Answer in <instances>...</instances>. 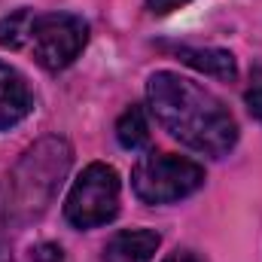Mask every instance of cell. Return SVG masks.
Listing matches in <instances>:
<instances>
[{
	"mask_svg": "<svg viewBox=\"0 0 262 262\" xmlns=\"http://www.w3.org/2000/svg\"><path fill=\"white\" fill-rule=\"evenodd\" d=\"M116 140L125 149H131V152L149 146V125H146V116H143L140 107L131 104L128 110L119 116V122H116Z\"/></svg>",
	"mask_w": 262,
	"mask_h": 262,
	"instance_id": "10",
	"label": "cell"
},
{
	"mask_svg": "<svg viewBox=\"0 0 262 262\" xmlns=\"http://www.w3.org/2000/svg\"><path fill=\"white\" fill-rule=\"evenodd\" d=\"M204 183V168L171 152H149L131 171V189L146 204H171L192 195Z\"/></svg>",
	"mask_w": 262,
	"mask_h": 262,
	"instance_id": "3",
	"label": "cell"
},
{
	"mask_svg": "<svg viewBox=\"0 0 262 262\" xmlns=\"http://www.w3.org/2000/svg\"><path fill=\"white\" fill-rule=\"evenodd\" d=\"M70 162H73V149L58 134L40 137L34 146H28L9 177L6 216L15 226L40 220L49 210L52 198L58 195L67 171H70Z\"/></svg>",
	"mask_w": 262,
	"mask_h": 262,
	"instance_id": "2",
	"label": "cell"
},
{
	"mask_svg": "<svg viewBox=\"0 0 262 262\" xmlns=\"http://www.w3.org/2000/svg\"><path fill=\"white\" fill-rule=\"evenodd\" d=\"M31 110H34V95L28 89V79L15 67L0 61V131L18 125Z\"/></svg>",
	"mask_w": 262,
	"mask_h": 262,
	"instance_id": "6",
	"label": "cell"
},
{
	"mask_svg": "<svg viewBox=\"0 0 262 262\" xmlns=\"http://www.w3.org/2000/svg\"><path fill=\"white\" fill-rule=\"evenodd\" d=\"M0 262H12V256H9V250L0 244Z\"/></svg>",
	"mask_w": 262,
	"mask_h": 262,
	"instance_id": "15",
	"label": "cell"
},
{
	"mask_svg": "<svg viewBox=\"0 0 262 262\" xmlns=\"http://www.w3.org/2000/svg\"><path fill=\"white\" fill-rule=\"evenodd\" d=\"M174 55L183 61V64L195 67L207 76H216V79H235L238 76V64H235V55L226 52V49H201V46H177Z\"/></svg>",
	"mask_w": 262,
	"mask_h": 262,
	"instance_id": "8",
	"label": "cell"
},
{
	"mask_svg": "<svg viewBox=\"0 0 262 262\" xmlns=\"http://www.w3.org/2000/svg\"><path fill=\"white\" fill-rule=\"evenodd\" d=\"M116 213H119V174L104 162H92L76 177L67 195V223L76 229H95L110 223Z\"/></svg>",
	"mask_w": 262,
	"mask_h": 262,
	"instance_id": "4",
	"label": "cell"
},
{
	"mask_svg": "<svg viewBox=\"0 0 262 262\" xmlns=\"http://www.w3.org/2000/svg\"><path fill=\"white\" fill-rule=\"evenodd\" d=\"M159 244H162V238L156 232L128 229V232H119L107 241L101 262H149L152 253L159 250Z\"/></svg>",
	"mask_w": 262,
	"mask_h": 262,
	"instance_id": "7",
	"label": "cell"
},
{
	"mask_svg": "<svg viewBox=\"0 0 262 262\" xmlns=\"http://www.w3.org/2000/svg\"><path fill=\"white\" fill-rule=\"evenodd\" d=\"M146 98L159 125L195 152L223 159L238 143V125L223 101L180 73H152L146 82Z\"/></svg>",
	"mask_w": 262,
	"mask_h": 262,
	"instance_id": "1",
	"label": "cell"
},
{
	"mask_svg": "<svg viewBox=\"0 0 262 262\" xmlns=\"http://www.w3.org/2000/svg\"><path fill=\"white\" fill-rule=\"evenodd\" d=\"M247 107H250V113L256 116L262 122V67L253 70V79H250V89H247Z\"/></svg>",
	"mask_w": 262,
	"mask_h": 262,
	"instance_id": "11",
	"label": "cell"
},
{
	"mask_svg": "<svg viewBox=\"0 0 262 262\" xmlns=\"http://www.w3.org/2000/svg\"><path fill=\"white\" fill-rule=\"evenodd\" d=\"M162 262H198L195 253H189V250H174L171 256H165Z\"/></svg>",
	"mask_w": 262,
	"mask_h": 262,
	"instance_id": "14",
	"label": "cell"
},
{
	"mask_svg": "<svg viewBox=\"0 0 262 262\" xmlns=\"http://www.w3.org/2000/svg\"><path fill=\"white\" fill-rule=\"evenodd\" d=\"M186 3H192V0H146V9L152 15H168L174 9H183Z\"/></svg>",
	"mask_w": 262,
	"mask_h": 262,
	"instance_id": "13",
	"label": "cell"
},
{
	"mask_svg": "<svg viewBox=\"0 0 262 262\" xmlns=\"http://www.w3.org/2000/svg\"><path fill=\"white\" fill-rule=\"evenodd\" d=\"M28 262H64V250H61L58 244L43 241V244L31 247V259Z\"/></svg>",
	"mask_w": 262,
	"mask_h": 262,
	"instance_id": "12",
	"label": "cell"
},
{
	"mask_svg": "<svg viewBox=\"0 0 262 262\" xmlns=\"http://www.w3.org/2000/svg\"><path fill=\"white\" fill-rule=\"evenodd\" d=\"M31 43H34L37 64L55 73V70H64L67 64H73L79 58L82 46L89 43V25L70 12L37 15Z\"/></svg>",
	"mask_w": 262,
	"mask_h": 262,
	"instance_id": "5",
	"label": "cell"
},
{
	"mask_svg": "<svg viewBox=\"0 0 262 262\" xmlns=\"http://www.w3.org/2000/svg\"><path fill=\"white\" fill-rule=\"evenodd\" d=\"M34 21H37V15L31 9H15V12L3 15L0 18V46L3 49H21L25 43H31Z\"/></svg>",
	"mask_w": 262,
	"mask_h": 262,
	"instance_id": "9",
	"label": "cell"
}]
</instances>
